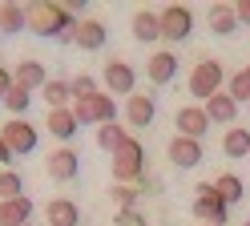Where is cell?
Here are the masks:
<instances>
[{
  "instance_id": "1",
  "label": "cell",
  "mask_w": 250,
  "mask_h": 226,
  "mask_svg": "<svg viewBox=\"0 0 250 226\" xmlns=\"http://www.w3.org/2000/svg\"><path fill=\"white\" fill-rule=\"evenodd\" d=\"M28 8V32L57 37V45H73V28L81 21V4H61V0H33Z\"/></svg>"
},
{
  "instance_id": "2",
  "label": "cell",
  "mask_w": 250,
  "mask_h": 226,
  "mask_svg": "<svg viewBox=\"0 0 250 226\" xmlns=\"http://www.w3.org/2000/svg\"><path fill=\"white\" fill-rule=\"evenodd\" d=\"M109 166H113V182H121V186H137L142 190L146 178H149L146 174V145L133 134H125V141L113 150V161H109Z\"/></svg>"
},
{
  "instance_id": "3",
  "label": "cell",
  "mask_w": 250,
  "mask_h": 226,
  "mask_svg": "<svg viewBox=\"0 0 250 226\" xmlns=\"http://www.w3.org/2000/svg\"><path fill=\"white\" fill-rule=\"evenodd\" d=\"M190 210H194V218H198L202 226H226V218H230V206H226L222 194H218L214 182H198V186H194Z\"/></svg>"
},
{
  "instance_id": "4",
  "label": "cell",
  "mask_w": 250,
  "mask_h": 226,
  "mask_svg": "<svg viewBox=\"0 0 250 226\" xmlns=\"http://www.w3.org/2000/svg\"><path fill=\"white\" fill-rule=\"evenodd\" d=\"M190 93L198 97V101H210L214 93H222L226 89V69H222V61H214V57H202L194 69H190Z\"/></svg>"
},
{
  "instance_id": "5",
  "label": "cell",
  "mask_w": 250,
  "mask_h": 226,
  "mask_svg": "<svg viewBox=\"0 0 250 226\" xmlns=\"http://www.w3.org/2000/svg\"><path fill=\"white\" fill-rule=\"evenodd\" d=\"M73 109V117H77V125H113L117 121V101L109 93H97V97H89V101H73L69 105Z\"/></svg>"
},
{
  "instance_id": "6",
  "label": "cell",
  "mask_w": 250,
  "mask_h": 226,
  "mask_svg": "<svg viewBox=\"0 0 250 226\" xmlns=\"http://www.w3.org/2000/svg\"><path fill=\"white\" fill-rule=\"evenodd\" d=\"M158 24H162V41L182 45V41H190V32H194V12L186 4H166L158 12Z\"/></svg>"
},
{
  "instance_id": "7",
  "label": "cell",
  "mask_w": 250,
  "mask_h": 226,
  "mask_svg": "<svg viewBox=\"0 0 250 226\" xmlns=\"http://www.w3.org/2000/svg\"><path fill=\"white\" fill-rule=\"evenodd\" d=\"M0 141L17 158H24V154H33L41 145V134H37V125H28V117H12L8 125H0Z\"/></svg>"
},
{
  "instance_id": "8",
  "label": "cell",
  "mask_w": 250,
  "mask_h": 226,
  "mask_svg": "<svg viewBox=\"0 0 250 226\" xmlns=\"http://www.w3.org/2000/svg\"><path fill=\"white\" fill-rule=\"evenodd\" d=\"M101 81H105V93H125V97L137 93V69L129 61H121V57H109L105 61Z\"/></svg>"
},
{
  "instance_id": "9",
  "label": "cell",
  "mask_w": 250,
  "mask_h": 226,
  "mask_svg": "<svg viewBox=\"0 0 250 226\" xmlns=\"http://www.w3.org/2000/svg\"><path fill=\"white\" fill-rule=\"evenodd\" d=\"M44 174H49L53 182H73V178L81 174V154H77L73 145H57V150L44 158Z\"/></svg>"
},
{
  "instance_id": "10",
  "label": "cell",
  "mask_w": 250,
  "mask_h": 226,
  "mask_svg": "<svg viewBox=\"0 0 250 226\" xmlns=\"http://www.w3.org/2000/svg\"><path fill=\"white\" fill-rule=\"evenodd\" d=\"M153 117H158V101H153V93H133V97H125V125L149 129Z\"/></svg>"
},
{
  "instance_id": "11",
  "label": "cell",
  "mask_w": 250,
  "mask_h": 226,
  "mask_svg": "<svg viewBox=\"0 0 250 226\" xmlns=\"http://www.w3.org/2000/svg\"><path fill=\"white\" fill-rule=\"evenodd\" d=\"M105 41H109V28L97 21V16H81V21H77V28H73V45L77 48L97 53V48H105Z\"/></svg>"
},
{
  "instance_id": "12",
  "label": "cell",
  "mask_w": 250,
  "mask_h": 226,
  "mask_svg": "<svg viewBox=\"0 0 250 226\" xmlns=\"http://www.w3.org/2000/svg\"><path fill=\"white\" fill-rule=\"evenodd\" d=\"M174 125H178V137L202 141V137H206V129H210V117H206V109H202V105H182L178 117H174Z\"/></svg>"
},
{
  "instance_id": "13",
  "label": "cell",
  "mask_w": 250,
  "mask_h": 226,
  "mask_svg": "<svg viewBox=\"0 0 250 226\" xmlns=\"http://www.w3.org/2000/svg\"><path fill=\"white\" fill-rule=\"evenodd\" d=\"M146 77H149V85H169V81L178 77V57L169 53V48H158V53L146 61Z\"/></svg>"
},
{
  "instance_id": "14",
  "label": "cell",
  "mask_w": 250,
  "mask_h": 226,
  "mask_svg": "<svg viewBox=\"0 0 250 226\" xmlns=\"http://www.w3.org/2000/svg\"><path fill=\"white\" fill-rule=\"evenodd\" d=\"M166 154H169V161H174V166H182V170L202 166V141H194V137H169Z\"/></svg>"
},
{
  "instance_id": "15",
  "label": "cell",
  "mask_w": 250,
  "mask_h": 226,
  "mask_svg": "<svg viewBox=\"0 0 250 226\" xmlns=\"http://www.w3.org/2000/svg\"><path fill=\"white\" fill-rule=\"evenodd\" d=\"M202 109H206V117H210V121H218V125H226V129H230L234 121H238V109H242V105L222 89V93H214L210 101H202Z\"/></svg>"
},
{
  "instance_id": "16",
  "label": "cell",
  "mask_w": 250,
  "mask_h": 226,
  "mask_svg": "<svg viewBox=\"0 0 250 226\" xmlns=\"http://www.w3.org/2000/svg\"><path fill=\"white\" fill-rule=\"evenodd\" d=\"M12 85H21V89H28V93H41L44 85H49V73H44L41 61L24 57V61L17 65V73H12Z\"/></svg>"
},
{
  "instance_id": "17",
  "label": "cell",
  "mask_w": 250,
  "mask_h": 226,
  "mask_svg": "<svg viewBox=\"0 0 250 226\" xmlns=\"http://www.w3.org/2000/svg\"><path fill=\"white\" fill-rule=\"evenodd\" d=\"M44 129L61 141V145H69L73 137H77V117H73V109H49V117H44Z\"/></svg>"
},
{
  "instance_id": "18",
  "label": "cell",
  "mask_w": 250,
  "mask_h": 226,
  "mask_svg": "<svg viewBox=\"0 0 250 226\" xmlns=\"http://www.w3.org/2000/svg\"><path fill=\"white\" fill-rule=\"evenodd\" d=\"M129 28H133V41H142V45L162 41V24H158V12H153V8H137Z\"/></svg>"
},
{
  "instance_id": "19",
  "label": "cell",
  "mask_w": 250,
  "mask_h": 226,
  "mask_svg": "<svg viewBox=\"0 0 250 226\" xmlns=\"http://www.w3.org/2000/svg\"><path fill=\"white\" fill-rule=\"evenodd\" d=\"M44 218H49L53 226H77L81 222V206H77L73 198H49L44 202Z\"/></svg>"
},
{
  "instance_id": "20",
  "label": "cell",
  "mask_w": 250,
  "mask_h": 226,
  "mask_svg": "<svg viewBox=\"0 0 250 226\" xmlns=\"http://www.w3.org/2000/svg\"><path fill=\"white\" fill-rule=\"evenodd\" d=\"M28 218H33V198H28V194L0 202V226H24Z\"/></svg>"
},
{
  "instance_id": "21",
  "label": "cell",
  "mask_w": 250,
  "mask_h": 226,
  "mask_svg": "<svg viewBox=\"0 0 250 226\" xmlns=\"http://www.w3.org/2000/svg\"><path fill=\"white\" fill-rule=\"evenodd\" d=\"M222 154L226 158H250V129L246 125H230L222 134Z\"/></svg>"
},
{
  "instance_id": "22",
  "label": "cell",
  "mask_w": 250,
  "mask_h": 226,
  "mask_svg": "<svg viewBox=\"0 0 250 226\" xmlns=\"http://www.w3.org/2000/svg\"><path fill=\"white\" fill-rule=\"evenodd\" d=\"M41 97H44L49 109H69L73 105V89H69V81H61V77H49V85L41 89Z\"/></svg>"
},
{
  "instance_id": "23",
  "label": "cell",
  "mask_w": 250,
  "mask_h": 226,
  "mask_svg": "<svg viewBox=\"0 0 250 226\" xmlns=\"http://www.w3.org/2000/svg\"><path fill=\"white\" fill-rule=\"evenodd\" d=\"M210 28L218 37L238 32V12H234V4H210Z\"/></svg>"
},
{
  "instance_id": "24",
  "label": "cell",
  "mask_w": 250,
  "mask_h": 226,
  "mask_svg": "<svg viewBox=\"0 0 250 226\" xmlns=\"http://www.w3.org/2000/svg\"><path fill=\"white\" fill-rule=\"evenodd\" d=\"M24 28H28V8L4 0L0 4V32H24Z\"/></svg>"
},
{
  "instance_id": "25",
  "label": "cell",
  "mask_w": 250,
  "mask_h": 226,
  "mask_svg": "<svg viewBox=\"0 0 250 226\" xmlns=\"http://www.w3.org/2000/svg\"><path fill=\"white\" fill-rule=\"evenodd\" d=\"M218 194H222V198H226V206H234V202H242L246 198V186H242V178L238 174H218Z\"/></svg>"
},
{
  "instance_id": "26",
  "label": "cell",
  "mask_w": 250,
  "mask_h": 226,
  "mask_svg": "<svg viewBox=\"0 0 250 226\" xmlns=\"http://www.w3.org/2000/svg\"><path fill=\"white\" fill-rule=\"evenodd\" d=\"M28 105H33V93L21 89V85H12L8 97H4V109L12 113V117H28Z\"/></svg>"
},
{
  "instance_id": "27",
  "label": "cell",
  "mask_w": 250,
  "mask_h": 226,
  "mask_svg": "<svg viewBox=\"0 0 250 226\" xmlns=\"http://www.w3.org/2000/svg\"><path fill=\"white\" fill-rule=\"evenodd\" d=\"M69 89H73V101H89V97H97L101 85H97V77H89V73H77L69 81Z\"/></svg>"
},
{
  "instance_id": "28",
  "label": "cell",
  "mask_w": 250,
  "mask_h": 226,
  "mask_svg": "<svg viewBox=\"0 0 250 226\" xmlns=\"http://www.w3.org/2000/svg\"><path fill=\"white\" fill-rule=\"evenodd\" d=\"M21 194H24V178L17 170H0V202L21 198Z\"/></svg>"
},
{
  "instance_id": "29",
  "label": "cell",
  "mask_w": 250,
  "mask_h": 226,
  "mask_svg": "<svg viewBox=\"0 0 250 226\" xmlns=\"http://www.w3.org/2000/svg\"><path fill=\"white\" fill-rule=\"evenodd\" d=\"M109 198H113L117 210H137V198H142V190H137V186H121V182H113Z\"/></svg>"
},
{
  "instance_id": "30",
  "label": "cell",
  "mask_w": 250,
  "mask_h": 226,
  "mask_svg": "<svg viewBox=\"0 0 250 226\" xmlns=\"http://www.w3.org/2000/svg\"><path fill=\"white\" fill-rule=\"evenodd\" d=\"M226 93H230L238 105H250V81H246V73H242V69L234 73V77H226Z\"/></svg>"
},
{
  "instance_id": "31",
  "label": "cell",
  "mask_w": 250,
  "mask_h": 226,
  "mask_svg": "<svg viewBox=\"0 0 250 226\" xmlns=\"http://www.w3.org/2000/svg\"><path fill=\"white\" fill-rule=\"evenodd\" d=\"M121 141H125V129H121L117 121H113V125H101V129H97V145H101V150H109V154H113Z\"/></svg>"
},
{
  "instance_id": "32",
  "label": "cell",
  "mask_w": 250,
  "mask_h": 226,
  "mask_svg": "<svg viewBox=\"0 0 250 226\" xmlns=\"http://www.w3.org/2000/svg\"><path fill=\"white\" fill-rule=\"evenodd\" d=\"M113 222L117 226H146V214H142V210H117Z\"/></svg>"
},
{
  "instance_id": "33",
  "label": "cell",
  "mask_w": 250,
  "mask_h": 226,
  "mask_svg": "<svg viewBox=\"0 0 250 226\" xmlns=\"http://www.w3.org/2000/svg\"><path fill=\"white\" fill-rule=\"evenodd\" d=\"M8 89H12V73L0 65V105H4V97H8Z\"/></svg>"
},
{
  "instance_id": "34",
  "label": "cell",
  "mask_w": 250,
  "mask_h": 226,
  "mask_svg": "<svg viewBox=\"0 0 250 226\" xmlns=\"http://www.w3.org/2000/svg\"><path fill=\"white\" fill-rule=\"evenodd\" d=\"M234 12H238V24H250V0H238Z\"/></svg>"
},
{
  "instance_id": "35",
  "label": "cell",
  "mask_w": 250,
  "mask_h": 226,
  "mask_svg": "<svg viewBox=\"0 0 250 226\" xmlns=\"http://www.w3.org/2000/svg\"><path fill=\"white\" fill-rule=\"evenodd\" d=\"M12 161H17V154H12V150H8V145H4V141H0V166H4V170H8V166H12Z\"/></svg>"
},
{
  "instance_id": "36",
  "label": "cell",
  "mask_w": 250,
  "mask_h": 226,
  "mask_svg": "<svg viewBox=\"0 0 250 226\" xmlns=\"http://www.w3.org/2000/svg\"><path fill=\"white\" fill-rule=\"evenodd\" d=\"M242 73H246V81H250V65H246V69H242Z\"/></svg>"
},
{
  "instance_id": "37",
  "label": "cell",
  "mask_w": 250,
  "mask_h": 226,
  "mask_svg": "<svg viewBox=\"0 0 250 226\" xmlns=\"http://www.w3.org/2000/svg\"><path fill=\"white\" fill-rule=\"evenodd\" d=\"M24 226H37V222H24Z\"/></svg>"
},
{
  "instance_id": "38",
  "label": "cell",
  "mask_w": 250,
  "mask_h": 226,
  "mask_svg": "<svg viewBox=\"0 0 250 226\" xmlns=\"http://www.w3.org/2000/svg\"><path fill=\"white\" fill-rule=\"evenodd\" d=\"M242 226H250V218H246V222H242Z\"/></svg>"
},
{
  "instance_id": "39",
  "label": "cell",
  "mask_w": 250,
  "mask_h": 226,
  "mask_svg": "<svg viewBox=\"0 0 250 226\" xmlns=\"http://www.w3.org/2000/svg\"><path fill=\"white\" fill-rule=\"evenodd\" d=\"M246 109H250V105H246Z\"/></svg>"
},
{
  "instance_id": "40",
  "label": "cell",
  "mask_w": 250,
  "mask_h": 226,
  "mask_svg": "<svg viewBox=\"0 0 250 226\" xmlns=\"http://www.w3.org/2000/svg\"><path fill=\"white\" fill-rule=\"evenodd\" d=\"M246 161H250V158H246Z\"/></svg>"
},
{
  "instance_id": "41",
  "label": "cell",
  "mask_w": 250,
  "mask_h": 226,
  "mask_svg": "<svg viewBox=\"0 0 250 226\" xmlns=\"http://www.w3.org/2000/svg\"><path fill=\"white\" fill-rule=\"evenodd\" d=\"M198 226H202V222H198Z\"/></svg>"
}]
</instances>
